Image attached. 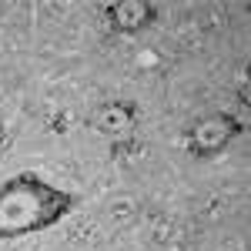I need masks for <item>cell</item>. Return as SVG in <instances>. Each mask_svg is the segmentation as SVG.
<instances>
[{
	"label": "cell",
	"instance_id": "obj_3",
	"mask_svg": "<svg viewBox=\"0 0 251 251\" xmlns=\"http://www.w3.org/2000/svg\"><path fill=\"white\" fill-rule=\"evenodd\" d=\"M154 17H157L154 3H111L107 7V24L117 34H134L141 27L154 24Z\"/></svg>",
	"mask_w": 251,
	"mask_h": 251
},
{
	"label": "cell",
	"instance_id": "obj_2",
	"mask_svg": "<svg viewBox=\"0 0 251 251\" xmlns=\"http://www.w3.org/2000/svg\"><path fill=\"white\" fill-rule=\"evenodd\" d=\"M238 134H245V124L234 114H208L191 124V131L184 134V148L194 157H211L225 151Z\"/></svg>",
	"mask_w": 251,
	"mask_h": 251
},
{
	"label": "cell",
	"instance_id": "obj_1",
	"mask_svg": "<svg viewBox=\"0 0 251 251\" xmlns=\"http://www.w3.org/2000/svg\"><path fill=\"white\" fill-rule=\"evenodd\" d=\"M74 194L47 184L40 174H14L0 184V241L47 231L74 211Z\"/></svg>",
	"mask_w": 251,
	"mask_h": 251
}]
</instances>
